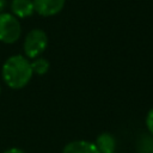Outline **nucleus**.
Returning a JSON list of instances; mask_svg holds the SVG:
<instances>
[{"instance_id":"f257e3e1","label":"nucleus","mask_w":153,"mask_h":153,"mask_svg":"<svg viewBox=\"0 0 153 153\" xmlns=\"http://www.w3.org/2000/svg\"><path fill=\"white\" fill-rule=\"evenodd\" d=\"M32 75L31 61L20 54L10 56L1 68L2 80L12 90L24 88L32 79Z\"/></svg>"},{"instance_id":"f03ea898","label":"nucleus","mask_w":153,"mask_h":153,"mask_svg":"<svg viewBox=\"0 0 153 153\" xmlns=\"http://www.w3.org/2000/svg\"><path fill=\"white\" fill-rule=\"evenodd\" d=\"M48 47V36L42 29H32L30 30L23 43V49L25 56L30 60H33L41 56Z\"/></svg>"},{"instance_id":"7ed1b4c3","label":"nucleus","mask_w":153,"mask_h":153,"mask_svg":"<svg viewBox=\"0 0 153 153\" xmlns=\"http://www.w3.org/2000/svg\"><path fill=\"white\" fill-rule=\"evenodd\" d=\"M22 36V25L12 13L4 12L0 14V42L12 44Z\"/></svg>"},{"instance_id":"20e7f679","label":"nucleus","mask_w":153,"mask_h":153,"mask_svg":"<svg viewBox=\"0 0 153 153\" xmlns=\"http://www.w3.org/2000/svg\"><path fill=\"white\" fill-rule=\"evenodd\" d=\"M35 12L42 17H51L60 13L66 0H32Z\"/></svg>"},{"instance_id":"39448f33","label":"nucleus","mask_w":153,"mask_h":153,"mask_svg":"<svg viewBox=\"0 0 153 153\" xmlns=\"http://www.w3.org/2000/svg\"><path fill=\"white\" fill-rule=\"evenodd\" d=\"M62 153H100L94 142L87 140H73L65 145Z\"/></svg>"},{"instance_id":"423d86ee","label":"nucleus","mask_w":153,"mask_h":153,"mask_svg":"<svg viewBox=\"0 0 153 153\" xmlns=\"http://www.w3.org/2000/svg\"><path fill=\"white\" fill-rule=\"evenodd\" d=\"M12 14L17 18H27L31 17L35 12L32 0H12L11 1Z\"/></svg>"},{"instance_id":"0eeeda50","label":"nucleus","mask_w":153,"mask_h":153,"mask_svg":"<svg viewBox=\"0 0 153 153\" xmlns=\"http://www.w3.org/2000/svg\"><path fill=\"white\" fill-rule=\"evenodd\" d=\"M94 145L100 153H115L117 148L116 137L110 133H102L96 137Z\"/></svg>"},{"instance_id":"6e6552de","label":"nucleus","mask_w":153,"mask_h":153,"mask_svg":"<svg viewBox=\"0 0 153 153\" xmlns=\"http://www.w3.org/2000/svg\"><path fill=\"white\" fill-rule=\"evenodd\" d=\"M31 68H32L33 74L44 75V74L49 71L50 63H49V61H48L45 57L38 56V57H36V59H33V60L31 61Z\"/></svg>"},{"instance_id":"1a4fd4ad","label":"nucleus","mask_w":153,"mask_h":153,"mask_svg":"<svg viewBox=\"0 0 153 153\" xmlns=\"http://www.w3.org/2000/svg\"><path fill=\"white\" fill-rule=\"evenodd\" d=\"M152 145H153V136L148 134H142L136 145L137 153H152Z\"/></svg>"},{"instance_id":"9d476101","label":"nucleus","mask_w":153,"mask_h":153,"mask_svg":"<svg viewBox=\"0 0 153 153\" xmlns=\"http://www.w3.org/2000/svg\"><path fill=\"white\" fill-rule=\"evenodd\" d=\"M145 122H146V127H147V130H148L149 135L153 136V108L148 110Z\"/></svg>"},{"instance_id":"9b49d317","label":"nucleus","mask_w":153,"mask_h":153,"mask_svg":"<svg viewBox=\"0 0 153 153\" xmlns=\"http://www.w3.org/2000/svg\"><path fill=\"white\" fill-rule=\"evenodd\" d=\"M2 153H26L25 151H23L22 148H18V147H12V148H8L6 151H4Z\"/></svg>"},{"instance_id":"f8f14e48","label":"nucleus","mask_w":153,"mask_h":153,"mask_svg":"<svg viewBox=\"0 0 153 153\" xmlns=\"http://www.w3.org/2000/svg\"><path fill=\"white\" fill-rule=\"evenodd\" d=\"M6 5H7V0H0V14L5 12Z\"/></svg>"},{"instance_id":"ddd939ff","label":"nucleus","mask_w":153,"mask_h":153,"mask_svg":"<svg viewBox=\"0 0 153 153\" xmlns=\"http://www.w3.org/2000/svg\"><path fill=\"white\" fill-rule=\"evenodd\" d=\"M152 153H153V145H152Z\"/></svg>"},{"instance_id":"4468645a","label":"nucleus","mask_w":153,"mask_h":153,"mask_svg":"<svg viewBox=\"0 0 153 153\" xmlns=\"http://www.w3.org/2000/svg\"><path fill=\"white\" fill-rule=\"evenodd\" d=\"M0 93H1V86H0Z\"/></svg>"},{"instance_id":"2eb2a0df","label":"nucleus","mask_w":153,"mask_h":153,"mask_svg":"<svg viewBox=\"0 0 153 153\" xmlns=\"http://www.w3.org/2000/svg\"><path fill=\"white\" fill-rule=\"evenodd\" d=\"M115 153H116V152H115Z\"/></svg>"}]
</instances>
